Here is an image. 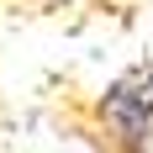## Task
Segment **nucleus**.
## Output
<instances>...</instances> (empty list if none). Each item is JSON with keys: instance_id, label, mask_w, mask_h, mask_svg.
I'll use <instances>...</instances> for the list:
<instances>
[{"instance_id": "1", "label": "nucleus", "mask_w": 153, "mask_h": 153, "mask_svg": "<svg viewBox=\"0 0 153 153\" xmlns=\"http://www.w3.org/2000/svg\"><path fill=\"white\" fill-rule=\"evenodd\" d=\"M100 116H106V132L116 137V153H143L153 137V69L116 79L100 100Z\"/></svg>"}]
</instances>
